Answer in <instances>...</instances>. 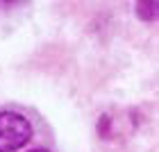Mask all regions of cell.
<instances>
[{"instance_id": "obj_2", "label": "cell", "mask_w": 159, "mask_h": 152, "mask_svg": "<svg viewBox=\"0 0 159 152\" xmlns=\"http://www.w3.org/2000/svg\"><path fill=\"white\" fill-rule=\"evenodd\" d=\"M136 11H139L146 20H152L157 16V2H141L139 7H136Z\"/></svg>"}, {"instance_id": "obj_3", "label": "cell", "mask_w": 159, "mask_h": 152, "mask_svg": "<svg viewBox=\"0 0 159 152\" xmlns=\"http://www.w3.org/2000/svg\"><path fill=\"white\" fill-rule=\"evenodd\" d=\"M30 152H48V150H30Z\"/></svg>"}, {"instance_id": "obj_1", "label": "cell", "mask_w": 159, "mask_h": 152, "mask_svg": "<svg viewBox=\"0 0 159 152\" xmlns=\"http://www.w3.org/2000/svg\"><path fill=\"white\" fill-rule=\"evenodd\" d=\"M32 136V125L16 111H0V152L23 148Z\"/></svg>"}]
</instances>
